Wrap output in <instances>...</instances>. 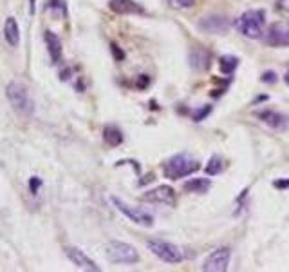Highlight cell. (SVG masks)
Wrapping results in <instances>:
<instances>
[{
  "mask_svg": "<svg viewBox=\"0 0 289 272\" xmlns=\"http://www.w3.org/2000/svg\"><path fill=\"white\" fill-rule=\"evenodd\" d=\"M6 96L18 115L28 116V118L35 115V100H33L29 89L22 82H9L8 87H6Z\"/></svg>",
  "mask_w": 289,
  "mask_h": 272,
  "instance_id": "6da1fadb",
  "label": "cell"
},
{
  "mask_svg": "<svg viewBox=\"0 0 289 272\" xmlns=\"http://www.w3.org/2000/svg\"><path fill=\"white\" fill-rule=\"evenodd\" d=\"M266 26V13L264 9H250V11L242 13L235 20V29L241 35L248 36V38H260L264 33Z\"/></svg>",
  "mask_w": 289,
  "mask_h": 272,
  "instance_id": "7a4b0ae2",
  "label": "cell"
},
{
  "mask_svg": "<svg viewBox=\"0 0 289 272\" xmlns=\"http://www.w3.org/2000/svg\"><path fill=\"white\" fill-rule=\"evenodd\" d=\"M199 169H201L199 162L188 156V154H175L163 165V172L168 180H179V178L190 176L192 172H197Z\"/></svg>",
  "mask_w": 289,
  "mask_h": 272,
  "instance_id": "3957f363",
  "label": "cell"
},
{
  "mask_svg": "<svg viewBox=\"0 0 289 272\" xmlns=\"http://www.w3.org/2000/svg\"><path fill=\"white\" fill-rule=\"evenodd\" d=\"M105 254L112 263H125L132 265L139 261V254L132 245L125 243V241H109L105 245Z\"/></svg>",
  "mask_w": 289,
  "mask_h": 272,
  "instance_id": "277c9868",
  "label": "cell"
},
{
  "mask_svg": "<svg viewBox=\"0 0 289 272\" xmlns=\"http://www.w3.org/2000/svg\"><path fill=\"white\" fill-rule=\"evenodd\" d=\"M111 201H112V205L121 212V214H125V216H127L130 221H134L136 225H141V227H152V225H154V218H152V214H148V212L125 203V201L118 196H112Z\"/></svg>",
  "mask_w": 289,
  "mask_h": 272,
  "instance_id": "5b68a950",
  "label": "cell"
},
{
  "mask_svg": "<svg viewBox=\"0 0 289 272\" xmlns=\"http://www.w3.org/2000/svg\"><path fill=\"white\" fill-rule=\"evenodd\" d=\"M147 247L155 258H159V260L165 261V263H179V261L182 260V254L181 251H179V247L168 243V241L150 240L147 243Z\"/></svg>",
  "mask_w": 289,
  "mask_h": 272,
  "instance_id": "8992f818",
  "label": "cell"
},
{
  "mask_svg": "<svg viewBox=\"0 0 289 272\" xmlns=\"http://www.w3.org/2000/svg\"><path fill=\"white\" fill-rule=\"evenodd\" d=\"M230 258L231 252L228 247H221L215 248L210 256L206 258L204 263H202V270L206 272H224L230 265Z\"/></svg>",
  "mask_w": 289,
  "mask_h": 272,
  "instance_id": "52a82bcc",
  "label": "cell"
},
{
  "mask_svg": "<svg viewBox=\"0 0 289 272\" xmlns=\"http://www.w3.org/2000/svg\"><path fill=\"white\" fill-rule=\"evenodd\" d=\"M143 200L147 201H154V203H163V205H168V207H174L175 205V192L172 187L168 185H159V187L152 189L148 191L147 194H143Z\"/></svg>",
  "mask_w": 289,
  "mask_h": 272,
  "instance_id": "ba28073f",
  "label": "cell"
},
{
  "mask_svg": "<svg viewBox=\"0 0 289 272\" xmlns=\"http://www.w3.org/2000/svg\"><path fill=\"white\" fill-rule=\"evenodd\" d=\"M65 254H67L69 260H71L78 268H82V270H91V272H99V270H101V268L96 265V261H92L91 258H89L84 251H80V248L69 247V248H65Z\"/></svg>",
  "mask_w": 289,
  "mask_h": 272,
  "instance_id": "9c48e42d",
  "label": "cell"
},
{
  "mask_svg": "<svg viewBox=\"0 0 289 272\" xmlns=\"http://www.w3.org/2000/svg\"><path fill=\"white\" fill-rule=\"evenodd\" d=\"M266 42L275 48L289 46V24H273L266 35Z\"/></svg>",
  "mask_w": 289,
  "mask_h": 272,
  "instance_id": "30bf717a",
  "label": "cell"
},
{
  "mask_svg": "<svg viewBox=\"0 0 289 272\" xmlns=\"http://www.w3.org/2000/svg\"><path fill=\"white\" fill-rule=\"evenodd\" d=\"M109 8L116 15H143L145 13L143 6H139L134 0H111Z\"/></svg>",
  "mask_w": 289,
  "mask_h": 272,
  "instance_id": "8fae6325",
  "label": "cell"
},
{
  "mask_svg": "<svg viewBox=\"0 0 289 272\" xmlns=\"http://www.w3.org/2000/svg\"><path fill=\"white\" fill-rule=\"evenodd\" d=\"M44 40H45V46H47L51 62H52V64H58V62L62 60V42H60L58 35H56V33H52V31H45L44 33Z\"/></svg>",
  "mask_w": 289,
  "mask_h": 272,
  "instance_id": "7c38bea8",
  "label": "cell"
},
{
  "mask_svg": "<svg viewBox=\"0 0 289 272\" xmlns=\"http://www.w3.org/2000/svg\"><path fill=\"white\" fill-rule=\"evenodd\" d=\"M4 38L11 48H16L20 44V26L15 16H8L4 24Z\"/></svg>",
  "mask_w": 289,
  "mask_h": 272,
  "instance_id": "4fadbf2b",
  "label": "cell"
},
{
  "mask_svg": "<svg viewBox=\"0 0 289 272\" xmlns=\"http://www.w3.org/2000/svg\"><path fill=\"white\" fill-rule=\"evenodd\" d=\"M258 118H262V122H266V124L271 125L273 129H278V131H284L289 124L287 118L277 111H262L258 112Z\"/></svg>",
  "mask_w": 289,
  "mask_h": 272,
  "instance_id": "5bb4252c",
  "label": "cell"
},
{
  "mask_svg": "<svg viewBox=\"0 0 289 272\" xmlns=\"http://www.w3.org/2000/svg\"><path fill=\"white\" fill-rule=\"evenodd\" d=\"M201 28L206 29L208 33H226L228 31V20L222 16H208L201 22Z\"/></svg>",
  "mask_w": 289,
  "mask_h": 272,
  "instance_id": "9a60e30c",
  "label": "cell"
},
{
  "mask_svg": "<svg viewBox=\"0 0 289 272\" xmlns=\"http://www.w3.org/2000/svg\"><path fill=\"white\" fill-rule=\"evenodd\" d=\"M103 140H105L107 145H111V147H118L123 142V134L116 125H105L103 127Z\"/></svg>",
  "mask_w": 289,
  "mask_h": 272,
  "instance_id": "2e32d148",
  "label": "cell"
},
{
  "mask_svg": "<svg viewBox=\"0 0 289 272\" xmlns=\"http://www.w3.org/2000/svg\"><path fill=\"white\" fill-rule=\"evenodd\" d=\"M212 187V182L206 180V178H194V180H188L185 184V191L188 192H197V194H202L208 189Z\"/></svg>",
  "mask_w": 289,
  "mask_h": 272,
  "instance_id": "e0dca14e",
  "label": "cell"
},
{
  "mask_svg": "<svg viewBox=\"0 0 289 272\" xmlns=\"http://www.w3.org/2000/svg\"><path fill=\"white\" fill-rule=\"evenodd\" d=\"M237 65H239V60L235 56H222L221 60H219V67H221V71L224 73V75H231V73L237 69Z\"/></svg>",
  "mask_w": 289,
  "mask_h": 272,
  "instance_id": "ac0fdd59",
  "label": "cell"
},
{
  "mask_svg": "<svg viewBox=\"0 0 289 272\" xmlns=\"http://www.w3.org/2000/svg\"><path fill=\"white\" fill-rule=\"evenodd\" d=\"M206 174L208 176H215V174H219V172L222 171V158L217 156V154H214V156L210 158V162L206 164Z\"/></svg>",
  "mask_w": 289,
  "mask_h": 272,
  "instance_id": "d6986e66",
  "label": "cell"
},
{
  "mask_svg": "<svg viewBox=\"0 0 289 272\" xmlns=\"http://www.w3.org/2000/svg\"><path fill=\"white\" fill-rule=\"evenodd\" d=\"M210 111H212V105H202L201 109L192 112V118H194L195 122H201V120H204V116L210 115Z\"/></svg>",
  "mask_w": 289,
  "mask_h": 272,
  "instance_id": "ffe728a7",
  "label": "cell"
},
{
  "mask_svg": "<svg viewBox=\"0 0 289 272\" xmlns=\"http://www.w3.org/2000/svg\"><path fill=\"white\" fill-rule=\"evenodd\" d=\"M47 8L49 9H60L62 15L67 16V4H65V0H49Z\"/></svg>",
  "mask_w": 289,
  "mask_h": 272,
  "instance_id": "44dd1931",
  "label": "cell"
},
{
  "mask_svg": "<svg viewBox=\"0 0 289 272\" xmlns=\"http://www.w3.org/2000/svg\"><path fill=\"white\" fill-rule=\"evenodd\" d=\"M44 185V182L40 180L38 176H33V178H29V191H31V194H38V191H40V187Z\"/></svg>",
  "mask_w": 289,
  "mask_h": 272,
  "instance_id": "7402d4cb",
  "label": "cell"
},
{
  "mask_svg": "<svg viewBox=\"0 0 289 272\" xmlns=\"http://www.w3.org/2000/svg\"><path fill=\"white\" fill-rule=\"evenodd\" d=\"M275 80H277V78H275V73L268 71V73H264V75H262V82H268V84H273Z\"/></svg>",
  "mask_w": 289,
  "mask_h": 272,
  "instance_id": "603a6c76",
  "label": "cell"
},
{
  "mask_svg": "<svg viewBox=\"0 0 289 272\" xmlns=\"http://www.w3.org/2000/svg\"><path fill=\"white\" fill-rule=\"evenodd\" d=\"M181 8H192V6L195 4V0H175Z\"/></svg>",
  "mask_w": 289,
  "mask_h": 272,
  "instance_id": "cb8c5ba5",
  "label": "cell"
},
{
  "mask_svg": "<svg viewBox=\"0 0 289 272\" xmlns=\"http://www.w3.org/2000/svg\"><path fill=\"white\" fill-rule=\"evenodd\" d=\"M111 48H112V53H114V56L118 58V60H121L123 56H125V55H123V51H121V49H118V46H116V44H112Z\"/></svg>",
  "mask_w": 289,
  "mask_h": 272,
  "instance_id": "d4e9b609",
  "label": "cell"
},
{
  "mask_svg": "<svg viewBox=\"0 0 289 272\" xmlns=\"http://www.w3.org/2000/svg\"><path fill=\"white\" fill-rule=\"evenodd\" d=\"M273 185L275 187H278V189H284V187H289V180H285V182H273Z\"/></svg>",
  "mask_w": 289,
  "mask_h": 272,
  "instance_id": "484cf974",
  "label": "cell"
},
{
  "mask_svg": "<svg viewBox=\"0 0 289 272\" xmlns=\"http://www.w3.org/2000/svg\"><path fill=\"white\" fill-rule=\"evenodd\" d=\"M35 11H36V0H29V13L35 15Z\"/></svg>",
  "mask_w": 289,
  "mask_h": 272,
  "instance_id": "4316f807",
  "label": "cell"
},
{
  "mask_svg": "<svg viewBox=\"0 0 289 272\" xmlns=\"http://www.w3.org/2000/svg\"><path fill=\"white\" fill-rule=\"evenodd\" d=\"M284 82H285V84H287V87H289V73H287V75L284 76Z\"/></svg>",
  "mask_w": 289,
  "mask_h": 272,
  "instance_id": "83f0119b",
  "label": "cell"
}]
</instances>
